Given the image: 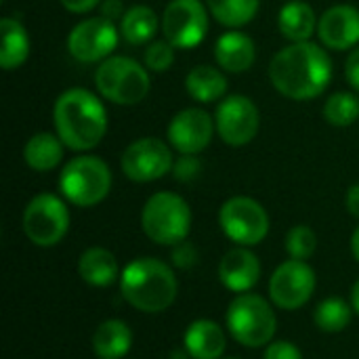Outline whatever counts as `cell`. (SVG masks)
I'll list each match as a JSON object with an SVG mask.
<instances>
[{
  "instance_id": "1",
  "label": "cell",
  "mask_w": 359,
  "mask_h": 359,
  "mask_svg": "<svg viewBox=\"0 0 359 359\" xmlns=\"http://www.w3.org/2000/svg\"><path fill=\"white\" fill-rule=\"evenodd\" d=\"M269 80L280 95L292 101H309L328 88L332 80V59L311 40L292 42L273 55Z\"/></svg>"
},
{
  "instance_id": "2",
  "label": "cell",
  "mask_w": 359,
  "mask_h": 359,
  "mask_svg": "<svg viewBox=\"0 0 359 359\" xmlns=\"http://www.w3.org/2000/svg\"><path fill=\"white\" fill-rule=\"evenodd\" d=\"M55 133L72 151L95 149L107 133V111L101 99L86 88L63 90L53 107Z\"/></svg>"
},
{
  "instance_id": "3",
  "label": "cell",
  "mask_w": 359,
  "mask_h": 359,
  "mask_svg": "<svg viewBox=\"0 0 359 359\" xmlns=\"http://www.w3.org/2000/svg\"><path fill=\"white\" fill-rule=\"evenodd\" d=\"M177 278L172 269L151 257L130 261L120 276L124 301L141 313H162L177 299Z\"/></svg>"
},
{
  "instance_id": "4",
  "label": "cell",
  "mask_w": 359,
  "mask_h": 359,
  "mask_svg": "<svg viewBox=\"0 0 359 359\" xmlns=\"http://www.w3.org/2000/svg\"><path fill=\"white\" fill-rule=\"evenodd\" d=\"M141 227L151 242L177 246L187 240L191 229L189 204L175 191H158L143 206Z\"/></svg>"
},
{
  "instance_id": "5",
  "label": "cell",
  "mask_w": 359,
  "mask_h": 359,
  "mask_svg": "<svg viewBox=\"0 0 359 359\" xmlns=\"http://www.w3.org/2000/svg\"><path fill=\"white\" fill-rule=\"evenodd\" d=\"M59 189L74 206H97L111 189V170L107 162L97 156H76L63 166L59 175Z\"/></svg>"
},
{
  "instance_id": "6",
  "label": "cell",
  "mask_w": 359,
  "mask_h": 359,
  "mask_svg": "<svg viewBox=\"0 0 359 359\" xmlns=\"http://www.w3.org/2000/svg\"><path fill=\"white\" fill-rule=\"evenodd\" d=\"M95 86L103 99L116 105H137L149 93V69L130 57L111 55L99 63Z\"/></svg>"
},
{
  "instance_id": "7",
  "label": "cell",
  "mask_w": 359,
  "mask_h": 359,
  "mask_svg": "<svg viewBox=\"0 0 359 359\" xmlns=\"http://www.w3.org/2000/svg\"><path fill=\"white\" fill-rule=\"evenodd\" d=\"M229 334L244 347L259 349L273 341L278 320L271 305L259 294H238L227 309Z\"/></svg>"
},
{
  "instance_id": "8",
  "label": "cell",
  "mask_w": 359,
  "mask_h": 359,
  "mask_svg": "<svg viewBox=\"0 0 359 359\" xmlns=\"http://www.w3.org/2000/svg\"><path fill=\"white\" fill-rule=\"evenodd\" d=\"M69 229V210L55 194H38L23 210V231L40 248L59 244Z\"/></svg>"
},
{
  "instance_id": "9",
  "label": "cell",
  "mask_w": 359,
  "mask_h": 359,
  "mask_svg": "<svg viewBox=\"0 0 359 359\" xmlns=\"http://www.w3.org/2000/svg\"><path fill=\"white\" fill-rule=\"evenodd\" d=\"M219 225L231 242L240 246H257L269 233V215L257 200L233 196L223 202Z\"/></svg>"
},
{
  "instance_id": "10",
  "label": "cell",
  "mask_w": 359,
  "mask_h": 359,
  "mask_svg": "<svg viewBox=\"0 0 359 359\" xmlns=\"http://www.w3.org/2000/svg\"><path fill=\"white\" fill-rule=\"evenodd\" d=\"M160 21L164 40L175 48H194L206 38L208 6L202 0H170Z\"/></svg>"
},
{
  "instance_id": "11",
  "label": "cell",
  "mask_w": 359,
  "mask_h": 359,
  "mask_svg": "<svg viewBox=\"0 0 359 359\" xmlns=\"http://www.w3.org/2000/svg\"><path fill=\"white\" fill-rule=\"evenodd\" d=\"M175 158L168 147L158 137H141L133 141L120 158L122 172L135 183H151L162 179L172 170Z\"/></svg>"
},
{
  "instance_id": "12",
  "label": "cell",
  "mask_w": 359,
  "mask_h": 359,
  "mask_svg": "<svg viewBox=\"0 0 359 359\" xmlns=\"http://www.w3.org/2000/svg\"><path fill=\"white\" fill-rule=\"evenodd\" d=\"M118 44V27L105 17L78 21L67 34V53L80 63H101L111 57Z\"/></svg>"
},
{
  "instance_id": "13",
  "label": "cell",
  "mask_w": 359,
  "mask_h": 359,
  "mask_svg": "<svg viewBox=\"0 0 359 359\" xmlns=\"http://www.w3.org/2000/svg\"><path fill=\"white\" fill-rule=\"evenodd\" d=\"M261 116L259 107L246 95H229L223 97L215 111V126L219 137L231 145L242 147L248 145L259 133Z\"/></svg>"
},
{
  "instance_id": "14",
  "label": "cell",
  "mask_w": 359,
  "mask_h": 359,
  "mask_svg": "<svg viewBox=\"0 0 359 359\" xmlns=\"http://www.w3.org/2000/svg\"><path fill=\"white\" fill-rule=\"evenodd\" d=\"M316 290V271L307 261H286L282 263L269 280V297L276 307L286 311H297L309 303Z\"/></svg>"
},
{
  "instance_id": "15",
  "label": "cell",
  "mask_w": 359,
  "mask_h": 359,
  "mask_svg": "<svg viewBox=\"0 0 359 359\" xmlns=\"http://www.w3.org/2000/svg\"><path fill=\"white\" fill-rule=\"evenodd\" d=\"M215 130H217L215 118L208 111L200 107H187L172 116V120L168 122L166 135L175 151L198 156L202 149L208 147Z\"/></svg>"
},
{
  "instance_id": "16",
  "label": "cell",
  "mask_w": 359,
  "mask_h": 359,
  "mask_svg": "<svg viewBox=\"0 0 359 359\" xmlns=\"http://www.w3.org/2000/svg\"><path fill=\"white\" fill-rule=\"evenodd\" d=\"M320 42L330 50H349L359 44V11L351 4H334L318 21Z\"/></svg>"
},
{
  "instance_id": "17",
  "label": "cell",
  "mask_w": 359,
  "mask_h": 359,
  "mask_svg": "<svg viewBox=\"0 0 359 359\" xmlns=\"http://www.w3.org/2000/svg\"><path fill=\"white\" fill-rule=\"evenodd\" d=\"M259 278H261V263L248 246L231 248L219 263L221 284L236 294L250 292L252 286H257Z\"/></svg>"
},
{
  "instance_id": "18",
  "label": "cell",
  "mask_w": 359,
  "mask_h": 359,
  "mask_svg": "<svg viewBox=\"0 0 359 359\" xmlns=\"http://www.w3.org/2000/svg\"><path fill=\"white\" fill-rule=\"evenodd\" d=\"M215 59L221 69L231 74H242L252 67L257 59L255 40L238 29H229L215 42Z\"/></svg>"
},
{
  "instance_id": "19",
  "label": "cell",
  "mask_w": 359,
  "mask_h": 359,
  "mask_svg": "<svg viewBox=\"0 0 359 359\" xmlns=\"http://www.w3.org/2000/svg\"><path fill=\"white\" fill-rule=\"evenodd\" d=\"M183 343L185 351L194 359H221L227 345L223 328L212 320H196L187 328Z\"/></svg>"
},
{
  "instance_id": "20",
  "label": "cell",
  "mask_w": 359,
  "mask_h": 359,
  "mask_svg": "<svg viewBox=\"0 0 359 359\" xmlns=\"http://www.w3.org/2000/svg\"><path fill=\"white\" fill-rule=\"evenodd\" d=\"M280 34L290 42H307L318 34V15L305 0H290L280 8L278 15Z\"/></svg>"
},
{
  "instance_id": "21",
  "label": "cell",
  "mask_w": 359,
  "mask_h": 359,
  "mask_svg": "<svg viewBox=\"0 0 359 359\" xmlns=\"http://www.w3.org/2000/svg\"><path fill=\"white\" fill-rule=\"evenodd\" d=\"M29 57V36L17 17L0 21V65L4 72L21 67Z\"/></svg>"
},
{
  "instance_id": "22",
  "label": "cell",
  "mask_w": 359,
  "mask_h": 359,
  "mask_svg": "<svg viewBox=\"0 0 359 359\" xmlns=\"http://www.w3.org/2000/svg\"><path fill=\"white\" fill-rule=\"evenodd\" d=\"M78 273L86 284L95 288H107L118 280V261L107 248L93 246L80 255Z\"/></svg>"
},
{
  "instance_id": "23",
  "label": "cell",
  "mask_w": 359,
  "mask_h": 359,
  "mask_svg": "<svg viewBox=\"0 0 359 359\" xmlns=\"http://www.w3.org/2000/svg\"><path fill=\"white\" fill-rule=\"evenodd\" d=\"M63 141L55 133H36L27 139L23 147V160L25 164L36 172H48L57 168L63 160Z\"/></svg>"
},
{
  "instance_id": "24",
  "label": "cell",
  "mask_w": 359,
  "mask_h": 359,
  "mask_svg": "<svg viewBox=\"0 0 359 359\" xmlns=\"http://www.w3.org/2000/svg\"><path fill=\"white\" fill-rule=\"evenodd\" d=\"M133 345V332L122 320H107L99 324L93 337V351L99 359H122Z\"/></svg>"
},
{
  "instance_id": "25",
  "label": "cell",
  "mask_w": 359,
  "mask_h": 359,
  "mask_svg": "<svg viewBox=\"0 0 359 359\" xmlns=\"http://www.w3.org/2000/svg\"><path fill=\"white\" fill-rule=\"evenodd\" d=\"M185 90L198 103H212L225 97L227 78L212 65H196L185 76Z\"/></svg>"
},
{
  "instance_id": "26",
  "label": "cell",
  "mask_w": 359,
  "mask_h": 359,
  "mask_svg": "<svg viewBox=\"0 0 359 359\" xmlns=\"http://www.w3.org/2000/svg\"><path fill=\"white\" fill-rule=\"evenodd\" d=\"M162 21L154 13V8L145 4H135L126 8L124 17L120 19V34L128 44H147L156 36Z\"/></svg>"
},
{
  "instance_id": "27",
  "label": "cell",
  "mask_w": 359,
  "mask_h": 359,
  "mask_svg": "<svg viewBox=\"0 0 359 359\" xmlns=\"http://www.w3.org/2000/svg\"><path fill=\"white\" fill-rule=\"evenodd\" d=\"M206 6L221 25L236 29L257 17L261 0H206Z\"/></svg>"
},
{
  "instance_id": "28",
  "label": "cell",
  "mask_w": 359,
  "mask_h": 359,
  "mask_svg": "<svg viewBox=\"0 0 359 359\" xmlns=\"http://www.w3.org/2000/svg\"><path fill=\"white\" fill-rule=\"evenodd\" d=\"M351 313H353V309H351L343 299L332 297V299L322 301V303L316 307L313 322H316V326H318L322 332L337 334V332H343V330L349 326Z\"/></svg>"
},
{
  "instance_id": "29",
  "label": "cell",
  "mask_w": 359,
  "mask_h": 359,
  "mask_svg": "<svg viewBox=\"0 0 359 359\" xmlns=\"http://www.w3.org/2000/svg\"><path fill=\"white\" fill-rule=\"evenodd\" d=\"M324 118L328 124L345 128L359 120V97L347 90L330 95L324 103Z\"/></svg>"
},
{
  "instance_id": "30",
  "label": "cell",
  "mask_w": 359,
  "mask_h": 359,
  "mask_svg": "<svg viewBox=\"0 0 359 359\" xmlns=\"http://www.w3.org/2000/svg\"><path fill=\"white\" fill-rule=\"evenodd\" d=\"M284 248L294 261H307L318 250V236L307 225H294L284 240Z\"/></svg>"
},
{
  "instance_id": "31",
  "label": "cell",
  "mask_w": 359,
  "mask_h": 359,
  "mask_svg": "<svg viewBox=\"0 0 359 359\" xmlns=\"http://www.w3.org/2000/svg\"><path fill=\"white\" fill-rule=\"evenodd\" d=\"M175 63V46L168 40H154L147 44L145 53H143V65L149 72L162 74L166 69H170Z\"/></svg>"
},
{
  "instance_id": "32",
  "label": "cell",
  "mask_w": 359,
  "mask_h": 359,
  "mask_svg": "<svg viewBox=\"0 0 359 359\" xmlns=\"http://www.w3.org/2000/svg\"><path fill=\"white\" fill-rule=\"evenodd\" d=\"M200 172H202V162L198 160L196 154H181V158L175 160V164H172V175L181 183L196 181Z\"/></svg>"
},
{
  "instance_id": "33",
  "label": "cell",
  "mask_w": 359,
  "mask_h": 359,
  "mask_svg": "<svg viewBox=\"0 0 359 359\" xmlns=\"http://www.w3.org/2000/svg\"><path fill=\"white\" fill-rule=\"evenodd\" d=\"M198 261V250L191 242H181L172 246V265L179 269H191Z\"/></svg>"
},
{
  "instance_id": "34",
  "label": "cell",
  "mask_w": 359,
  "mask_h": 359,
  "mask_svg": "<svg viewBox=\"0 0 359 359\" xmlns=\"http://www.w3.org/2000/svg\"><path fill=\"white\" fill-rule=\"evenodd\" d=\"M263 359H303V353L290 341H276L267 345Z\"/></svg>"
},
{
  "instance_id": "35",
  "label": "cell",
  "mask_w": 359,
  "mask_h": 359,
  "mask_svg": "<svg viewBox=\"0 0 359 359\" xmlns=\"http://www.w3.org/2000/svg\"><path fill=\"white\" fill-rule=\"evenodd\" d=\"M345 78L353 90L359 93V46H355L345 61Z\"/></svg>"
},
{
  "instance_id": "36",
  "label": "cell",
  "mask_w": 359,
  "mask_h": 359,
  "mask_svg": "<svg viewBox=\"0 0 359 359\" xmlns=\"http://www.w3.org/2000/svg\"><path fill=\"white\" fill-rule=\"evenodd\" d=\"M101 17L109 19V21H118L124 17L126 8L122 4V0H101Z\"/></svg>"
},
{
  "instance_id": "37",
  "label": "cell",
  "mask_w": 359,
  "mask_h": 359,
  "mask_svg": "<svg viewBox=\"0 0 359 359\" xmlns=\"http://www.w3.org/2000/svg\"><path fill=\"white\" fill-rule=\"evenodd\" d=\"M63 8H67L69 13H88L93 11L95 6L101 4V0H59Z\"/></svg>"
},
{
  "instance_id": "38",
  "label": "cell",
  "mask_w": 359,
  "mask_h": 359,
  "mask_svg": "<svg viewBox=\"0 0 359 359\" xmlns=\"http://www.w3.org/2000/svg\"><path fill=\"white\" fill-rule=\"evenodd\" d=\"M345 204H347V210L351 217L359 219V183L351 185L347 189V198H345Z\"/></svg>"
},
{
  "instance_id": "39",
  "label": "cell",
  "mask_w": 359,
  "mask_h": 359,
  "mask_svg": "<svg viewBox=\"0 0 359 359\" xmlns=\"http://www.w3.org/2000/svg\"><path fill=\"white\" fill-rule=\"evenodd\" d=\"M351 252H353L355 261H359V225L355 227L353 236H351Z\"/></svg>"
},
{
  "instance_id": "40",
  "label": "cell",
  "mask_w": 359,
  "mask_h": 359,
  "mask_svg": "<svg viewBox=\"0 0 359 359\" xmlns=\"http://www.w3.org/2000/svg\"><path fill=\"white\" fill-rule=\"evenodd\" d=\"M351 303H353L355 313L359 316V280L353 284V288H351Z\"/></svg>"
},
{
  "instance_id": "41",
  "label": "cell",
  "mask_w": 359,
  "mask_h": 359,
  "mask_svg": "<svg viewBox=\"0 0 359 359\" xmlns=\"http://www.w3.org/2000/svg\"><path fill=\"white\" fill-rule=\"evenodd\" d=\"M231 359H233V358H231Z\"/></svg>"
}]
</instances>
